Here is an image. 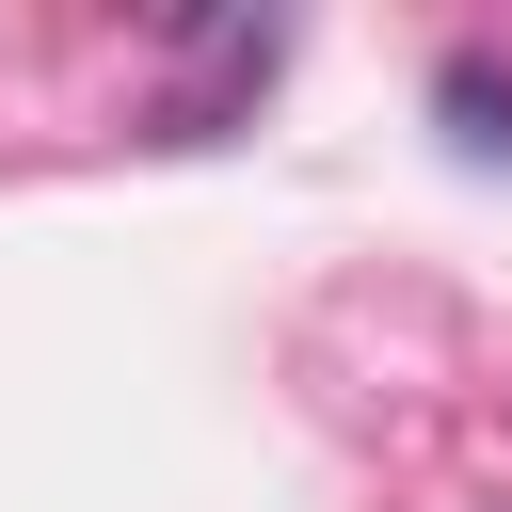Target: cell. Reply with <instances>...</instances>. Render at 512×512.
<instances>
[{"mask_svg":"<svg viewBox=\"0 0 512 512\" xmlns=\"http://www.w3.org/2000/svg\"><path fill=\"white\" fill-rule=\"evenodd\" d=\"M448 112H464L480 160H512V96H496V64H448Z\"/></svg>","mask_w":512,"mask_h":512,"instance_id":"obj_1","label":"cell"}]
</instances>
